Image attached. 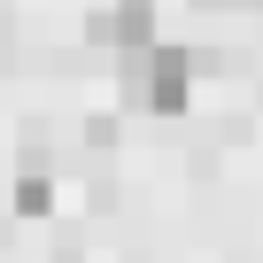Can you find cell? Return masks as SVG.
I'll use <instances>...</instances> for the list:
<instances>
[{
  "label": "cell",
  "mask_w": 263,
  "mask_h": 263,
  "mask_svg": "<svg viewBox=\"0 0 263 263\" xmlns=\"http://www.w3.org/2000/svg\"><path fill=\"white\" fill-rule=\"evenodd\" d=\"M116 85H124V108H140V116H178V108L194 101V54H186L178 39H155V47H140V54H124Z\"/></svg>",
  "instance_id": "obj_1"
},
{
  "label": "cell",
  "mask_w": 263,
  "mask_h": 263,
  "mask_svg": "<svg viewBox=\"0 0 263 263\" xmlns=\"http://www.w3.org/2000/svg\"><path fill=\"white\" fill-rule=\"evenodd\" d=\"M155 24H163V8H155V0H101L85 31H93L101 47H116V54H140V47H155V39H163Z\"/></svg>",
  "instance_id": "obj_2"
},
{
  "label": "cell",
  "mask_w": 263,
  "mask_h": 263,
  "mask_svg": "<svg viewBox=\"0 0 263 263\" xmlns=\"http://www.w3.org/2000/svg\"><path fill=\"white\" fill-rule=\"evenodd\" d=\"M16 209H24V217H47V209H54V186H47L39 171H24V178H16Z\"/></svg>",
  "instance_id": "obj_3"
}]
</instances>
